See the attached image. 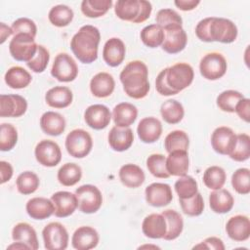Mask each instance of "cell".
I'll return each mask as SVG.
<instances>
[{
	"label": "cell",
	"mask_w": 250,
	"mask_h": 250,
	"mask_svg": "<svg viewBox=\"0 0 250 250\" xmlns=\"http://www.w3.org/2000/svg\"><path fill=\"white\" fill-rule=\"evenodd\" d=\"M198 39L204 42H221L229 44L237 37V27L229 19L208 17L201 20L195 27Z\"/></svg>",
	"instance_id": "1"
},
{
	"label": "cell",
	"mask_w": 250,
	"mask_h": 250,
	"mask_svg": "<svg viewBox=\"0 0 250 250\" xmlns=\"http://www.w3.org/2000/svg\"><path fill=\"white\" fill-rule=\"evenodd\" d=\"M123 90L130 98L140 100L145 98L149 91L148 69L142 61L129 62L119 75Z\"/></svg>",
	"instance_id": "2"
},
{
	"label": "cell",
	"mask_w": 250,
	"mask_h": 250,
	"mask_svg": "<svg viewBox=\"0 0 250 250\" xmlns=\"http://www.w3.org/2000/svg\"><path fill=\"white\" fill-rule=\"evenodd\" d=\"M101 40L99 29L91 24L83 25L73 35L70 48L74 56L83 63H92L98 59V47Z\"/></svg>",
	"instance_id": "3"
},
{
	"label": "cell",
	"mask_w": 250,
	"mask_h": 250,
	"mask_svg": "<svg viewBox=\"0 0 250 250\" xmlns=\"http://www.w3.org/2000/svg\"><path fill=\"white\" fill-rule=\"evenodd\" d=\"M164 69L168 86L177 94L188 87L193 81V68L188 63L178 62Z\"/></svg>",
	"instance_id": "4"
},
{
	"label": "cell",
	"mask_w": 250,
	"mask_h": 250,
	"mask_svg": "<svg viewBox=\"0 0 250 250\" xmlns=\"http://www.w3.org/2000/svg\"><path fill=\"white\" fill-rule=\"evenodd\" d=\"M92 147V137L83 129H74L65 138V148L72 157L83 158L90 153Z\"/></svg>",
	"instance_id": "5"
},
{
	"label": "cell",
	"mask_w": 250,
	"mask_h": 250,
	"mask_svg": "<svg viewBox=\"0 0 250 250\" xmlns=\"http://www.w3.org/2000/svg\"><path fill=\"white\" fill-rule=\"evenodd\" d=\"M37 48L38 45L34 37L22 33L14 35L9 44L11 56L19 62H28L31 61L37 52Z\"/></svg>",
	"instance_id": "6"
},
{
	"label": "cell",
	"mask_w": 250,
	"mask_h": 250,
	"mask_svg": "<svg viewBox=\"0 0 250 250\" xmlns=\"http://www.w3.org/2000/svg\"><path fill=\"white\" fill-rule=\"evenodd\" d=\"M78 199V209L85 214L96 213L102 206L103 195L100 189L93 185L80 186L75 190Z\"/></svg>",
	"instance_id": "7"
},
{
	"label": "cell",
	"mask_w": 250,
	"mask_h": 250,
	"mask_svg": "<svg viewBox=\"0 0 250 250\" xmlns=\"http://www.w3.org/2000/svg\"><path fill=\"white\" fill-rule=\"evenodd\" d=\"M228 64L225 57L217 52L206 54L200 61V74L207 80H217L227 72Z\"/></svg>",
	"instance_id": "8"
},
{
	"label": "cell",
	"mask_w": 250,
	"mask_h": 250,
	"mask_svg": "<svg viewBox=\"0 0 250 250\" xmlns=\"http://www.w3.org/2000/svg\"><path fill=\"white\" fill-rule=\"evenodd\" d=\"M44 246L47 250H64L68 245V232L59 222H52L42 230Z\"/></svg>",
	"instance_id": "9"
},
{
	"label": "cell",
	"mask_w": 250,
	"mask_h": 250,
	"mask_svg": "<svg viewBox=\"0 0 250 250\" xmlns=\"http://www.w3.org/2000/svg\"><path fill=\"white\" fill-rule=\"evenodd\" d=\"M78 74V66L75 61L66 53H60L56 56L51 75L60 82H71Z\"/></svg>",
	"instance_id": "10"
},
{
	"label": "cell",
	"mask_w": 250,
	"mask_h": 250,
	"mask_svg": "<svg viewBox=\"0 0 250 250\" xmlns=\"http://www.w3.org/2000/svg\"><path fill=\"white\" fill-rule=\"evenodd\" d=\"M37 162L45 167H54L61 162L62 150L60 146L51 140L40 141L34 149Z\"/></svg>",
	"instance_id": "11"
},
{
	"label": "cell",
	"mask_w": 250,
	"mask_h": 250,
	"mask_svg": "<svg viewBox=\"0 0 250 250\" xmlns=\"http://www.w3.org/2000/svg\"><path fill=\"white\" fill-rule=\"evenodd\" d=\"M236 144V135L227 126L216 128L211 135V145L213 149L223 155H229Z\"/></svg>",
	"instance_id": "12"
},
{
	"label": "cell",
	"mask_w": 250,
	"mask_h": 250,
	"mask_svg": "<svg viewBox=\"0 0 250 250\" xmlns=\"http://www.w3.org/2000/svg\"><path fill=\"white\" fill-rule=\"evenodd\" d=\"M162 49L168 54L182 52L188 42V36L182 25H172L165 27Z\"/></svg>",
	"instance_id": "13"
},
{
	"label": "cell",
	"mask_w": 250,
	"mask_h": 250,
	"mask_svg": "<svg viewBox=\"0 0 250 250\" xmlns=\"http://www.w3.org/2000/svg\"><path fill=\"white\" fill-rule=\"evenodd\" d=\"M146 200L153 207H163L168 205L173 199L171 187L164 183H152L146 188Z\"/></svg>",
	"instance_id": "14"
},
{
	"label": "cell",
	"mask_w": 250,
	"mask_h": 250,
	"mask_svg": "<svg viewBox=\"0 0 250 250\" xmlns=\"http://www.w3.org/2000/svg\"><path fill=\"white\" fill-rule=\"evenodd\" d=\"M51 200L55 206V216L58 218H65L74 213L78 208V199L75 193L61 190L52 194Z\"/></svg>",
	"instance_id": "15"
},
{
	"label": "cell",
	"mask_w": 250,
	"mask_h": 250,
	"mask_svg": "<svg viewBox=\"0 0 250 250\" xmlns=\"http://www.w3.org/2000/svg\"><path fill=\"white\" fill-rule=\"evenodd\" d=\"M111 113L107 106L100 104L88 106L84 112L86 124L95 130H102L107 127L111 120Z\"/></svg>",
	"instance_id": "16"
},
{
	"label": "cell",
	"mask_w": 250,
	"mask_h": 250,
	"mask_svg": "<svg viewBox=\"0 0 250 250\" xmlns=\"http://www.w3.org/2000/svg\"><path fill=\"white\" fill-rule=\"evenodd\" d=\"M27 109L26 100L20 95H1L0 96V116L1 117H20Z\"/></svg>",
	"instance_id": "17"
},
{
	"label": "cell",
	"mask_w": 250,
	"mask_h": 250,
	"mask_svg": "<svg viewBox=\"0 0 250 250\" xmlns=\"http://www.w3.org/2000/svg\"><path fill=\"white\" fill-rule=\"evenodd\" d=\"M226 231L229 237L234 241H245L250 236V221L247 216L235 215L226 224Z\"/></svg>",
	"instance_id": "18"
},
{
	"label": "cell",
	"mask_w": 250,
	"mask_h": 250,
	"mask_svg": "<svg viewBox=\"0 0 250 250\" xmlns=\"http://www.w3.org/2000/svg\"><path fill=\"white\" fill-rule=\"evenodd\" d=\"M99 240V233L94 228L82 226L73 232L71 244L77 250H90L98 245Z\"/></svg>",
	"instance_id": "19"
},
{
	"label": "cell",
	"mask_w": 250,
	"mask_h": 250,
	"mask_svg": "<svg viewBox=\"0 0 250 250\" xmlns=\"http://www.w3.org/2000/svg\"><path fill=\"white\" fill-rule=\"evenodd\" d=\"M126 48L124 42L117 38L112 37L108 39L103 49V59L109 66H118L125 58Z\"/></svg>",
	"instance_id": "20"
},
{
	"label": "cell",
	"mask_w": 250,
	"mask_h": 250,
	"mask_svg": "<svg viewBox=\"0 0 250 250\" xmlns=\"http://www.w3.org/2000/svg\"><path fill=\"white\" fill-rule=\"evenodd\" d=\"M137 133L143 143L152 144L160 138L162 133V124L155 117H145L139 122Z\"/></svg>",
	"instance_id": "21"
},
{
	"label": "cell",
	"mask_w": 250,
	"mask_h": 250,
	"mask_svg": "<svg viewBox=\"0 0 250 250\" xmlns=\"http://www.w3.org/2000/svg\"><path fill=\"white\" fill-rule=\"evenodd\" d=\"M108 144L115 151L127 150L134 142L133 131L129 127L113 126L108 133Z\"/></svg>",
	"instance_id": "22"
},
{
	"label": "cell",
	"mask_w": 250,
	"mask_h": 250,
	"mask_svg": "<svg viewBox=\"0 0 250 250\" xmlns=\"http://www.w3.org/2000/svg\"><path fill=\"white\" fill-rule=\"evenodd\" d=\"M143 233L149 238L159 239L163 238L167 231V224L162 214H149L147 215L142 224Z\"/></svg>",
	"instance_id": "23"
},
{
	"label": "cell",
	"mask_w": 250,
	"mask_h": 250,
	"mask_svg": "<svg viewBox=\"0 0 250 250\" xmlns=\"http://www.w3.org/2000/svg\"><path fill=\"white\" fill-rule=\"evenodd\" d=\"M141 10V0H118L114 6V13L120 20L133 23H139Z\"/></svg>",
	"instance_id": "24"
},
{
	"label": "cell",
	"mask_w": 250,
	"mask_h": 250,
	"mask_svg": "<svg viewBox=\"0 0 250 250\" xmlns=\"http://www.w3.org/2000/svg\"><path fill=\"white\" fill-rule=\"evenodd\" d=\"M29 217L35 220H44L52 216L55 212V206L51 199L45 197H33L25 205Z\"/></svg>",
	"instance_id": "25"
},
{
	"label": "cell",
	"mask_w": 250,
	"mask_h": 250,
	"mask_svg": "<svg viewBox=\"0 0 250 250\" xmlns=\"http://www.w3.org/2000/svg\"><path fill=\"white\" fill-rule=\"evenodd\" d=\"M115 88L113 76L107 72H99L90 81L91 93L97 98H106L110 96Z\"/></svg>",
	"instance_id": "26"
},
{
	"label": "cell",
	"mask_w": 250,
	"mask_h": 250,
	"mask_svg": "<svg viewBox=\"0 0 250 250\" xmlns=\"http://www.w3.org/2000/svg\"><path fill=\"white\" fill-rule=\"evenodd\" d=\"M73 100V94L68 87L55 86L49 89L45 95L47 104L54 108H64L70 105Z\"/></svg>",
	"instance_id": "27"
},
{
	"label": "cell",
	"mask_w": 250,
	"mask_h": 250,
	"mask_svg": "<svg viewBox=\"0 0 250 250\" xmlns=\"http://www.w3.org/2000/svg\"><path fill=\"white\" fill-rule=\"evenodd\" d=\"M188 150H174L166 158V169L170 176H185L188 170Z\"/></svg>",
	"instance_id": "28"
},
{
	"label": "cell",
	"mask_w": 250,
	"mask_h": 250,
	"mask_svg": "<svg viewBox=\"0 0 250 250\" xmlns=\"http://www.w3.org/2000/svg\"><path fill=\"white\" fill-rule=\"evenodd\" d=\"M42 131L50 136H60L65 129V119L59 112L46 111L40 117Z\"/></svg>",
	"instance_id": "29"
},
{
	"label": "cell",
	"mask_w": 250,
	"mask_h": 250,
	"mask_svg": "<svg viewBox=\"0 0 250 250\" xmlns=\"http://www.w3.org/2000/svg\"><path fill=\"white\" fill-rule=\"evenodd\" d=\"M138 116V108L130 103H120L113 107L112 118L115 126L129 127Z\"/></svg>",
	"instance_id": "30"
},
{
	"label": "cell",
	"mask_w": 250,
	"mask_h": 250,
	"mask_svg": "<svg viewBox=\"0 0 250 250\" xmlns=\"http://www.w3.org/2000/svg\"><path fill=\"white\" fill-rule=\"evenodd\" d=\"M234 204V199L231 193L224 188L216 189L209 195V205L213 212L225 214L229 212Z\"/></svg>",
	"instance_id": "31"
},
{
	"label": "cell",
	"mask_w": 250,
	"mask_h": 250,
	"mask_svg": "<svg viewBox=\"0 0 250 250\" xmlns=\"http://www.w3.org/2000/svg\"><path fill=\"white\" fill-rule=\"evenodd\" d=\"M119 179L125 187L136 188L144 184L146 176L140 166L128 163L120 168Z\"/></svg>",
	"instance_id": "32"
},
{
	"label": "cell",
	"mask_w": 250,
	"mask_h": 250,
	"mask_svg": "<svg viewBox=\"0 0 250 250\" xmlns=\"http://www.w3.org/2000/svg\"><path fill=\"white\" fill-rule=\"evenodd\" d=\"M12 238L16 242H22L26 244L32 250L39 248L36 231L27 223H18L12 229Z\"/></svg>",
	"instance_id": "33"
},
{
	"label": "cell",
	"mask_w": 250,
	"mask_h": 250,
	"mask_svg": "<svg viewBox=\"0 0 250 250\" xmlns=\"http://www.w3.org/2000/svg\"><path fill=\"white\" fill-rule=\"evenodd\" d=\"M6 84L12 89H22L29 85L32 80L30 73L21 66L10 67L4 76Z\"/></svg>",
	"instance_id": "34"
},
{
	"label": "cell",
	"mask_w": 250,
	"mask_h": 250,
	"mask_svg": "<svg viewBox=\"0 0 250 250\" xmlns=\"http://www.w3.org/2000/svg\"><path fill=\"white\" fill-rule=\"evenodd\" d=\"M167 224V231L163 237L165 240H174L180 236L184 229V221L180 213L173 209H167L161 213Z\"/></svg>",
	"instance_id": "35"
},
{
	"label": "cell",
	"mask_w": 250,
	"mask_h": 250,
	"mask_svg": "<svg viewBox=\"0 0 250 250\" xmlns=\"http://www.w3.org/2000/svg\"><path fill=\"white\" fill-rule=\"evenodd\" d=\"M160 113L165 122L169 124H177L183 119L185 109L180 102L170 99L161 104Z\"/></svg>",
	"instance_id": "36"
},
{
	"label": "cell",
	"mask_w": 250,
	"mask_h": 250,
	"mask_svg": "<svg viewBox=\"0 0 250 250\" xmlns=\"http://www.w3.org/2000/svg\"><path fill=\"white\" fill-rule=\"evenodd\" d=\"M58 181L64 187L76 185L82 177V169L76 163H65L58 171Z\"/></svg>",
	"instance_id": "37"
},
{
	"label": "cell",
	"mask_w": 250,
	"mask_h": 250,
	"mask_svg": "<svg viewBox=\"0 0 250 250\" xmlns=\"http://www.w3.org/2000/svg\"><path fill=\"white\" fill-rule=\"evenodd\" d=\"M73 11L66 5L60 4L51 8L48 14L50 22L58 27H64L68 25L73 19Z\"/></svg>",
	"instance_id": "38"
},
{
	"label": "cell",
	"mask_w": 250,
	"mask_h": 250,
	"mask_svg": "<svg viewBox=\"0 0 250 250\" xmlns=\"http://www.w3.org/2000/svg\"><path fill=\"white\" fill-rule=\"evenodd\" d=\"M140 36L146 46L149 48H157L163 43L164 30L160 25L153 23L145 26L142 29Z\"/></svg>",
	"instance_id": "39"
},
{
	"label": "cell",
	"mask_w": 250,
	"mask_h": 250,
	"mask_svg": "<svg viewBox=\"0 0 250 250\" xmlns=\"http://www.w3.org/2000/svg\"><path fill=\"white\" fill-rule=\"evenodd\" d=\"M111 0H83L81 12L88 18H100L111 8Z\"/></svg>",
	"instance_id": "40"
},
{
	"label": "cell",
	"mask_w": 250,
	"mask_h": 250,
	"mask_svg": "<svg viewBox=\"0 0 250 250\" xmlns=\"http://www.w3.org/2000/svg\"><path fill=\"white\" fill-rule=\"evenodd\" d=\"M188 136L185 131L182 130H175L170 132L164 140V146L168 153L174 150H188Z\"/></svg>",
	"instance_id": "41"
},
{
	"label": "cell",
	"mask_w": 250,
	"mask_h": 250,
	"mask_svg": "<svg viewBox=\"0 0 250 250\" xmlns=\"http://www.w3.org/2000/svg\"><path fill=\"white\" fill-rule=\"evenodd\" d=\"M227 175L225 170L220 166H210L208 167L203 174V183L204 185L213 190L220 189L226 183Z\"/></svg>",
	"instance_id": "42"
},
{
	"label": "cell",
	"mask_w": 250,
	"mask_h": 250,
	"mask_svg": "<svg viewBox=\"0 0 250 250\" xmlns=\"http://www.w3.org/2000/svg\"><path fill=\"white\" fill-rule=\"evenodd\" d=\"M16 184L19 192L26 195L31 194L37 190V188H39L40 181L35 173L31 171H25L18 176Z\"/></svg>",
	"instance_id": "43"
},
{
	"label": "cell",
	"mask_w": 250,
	"mask_h": 250,
	"mask_svg": "<svg viewBox=\"0 0 250 250\" xmlns=\"http://www.w3.org/2000/svg\"><path fill=\"white\" fill-rule=\"evenodd\" d=\"M146 167L149 173L160 179H167L170 177L166 169V157L160 153L150 154L146 158Z\"/></svg>",
	"instance_id": "44"
},
{
	"label": "cell",
	"mask_w": 250,
	"mask_h": 250,
	"mask_svg": "<svg viewBox=\"0 0 250 250\" xmlns=\"http://www.w3.org/2000/svg\"><path fill=\"white\" fill-rule=\"evenodd\" d=\"M175 190L179 195V199H186L193 196L198 192V187L196 181L188 175L180 177L174 185Z\"/></svg>",
	"instance_id": "45"
},
{
	"label": "cell",
	"mask_w": 250,
	"mask_h": 250,
	"mask_svg": "<svg viewBox=\"0 0 250 250\" xmlns=\"http://www.w3.org/2000/svg\"><path fill=\"white\" fill-rule=\"evenodd\" d=\"M244 96L235 90H226L219 94L216 103L218 107L226 112H234V107L238 101L243 99Z\"/></svg>",
	"instance_id": "46"
},
{
	"label": "cell",
	"mask_w": 250,
	"mask_h": 250,
	"mask_svg": "<svg viewBox=\"0 0 250 250\" xmlns=\"http://www.w3.org/2000/svg\"><path fill=\"white\" fill-rule=\"evenodd\" d=\"M232 160L237 162L245 161L250 156V137L247 134L236 135V144L233 150L229 155Z\"/></svg>",
	"instance_id": "47"
},
{
	"label": "cell",
	"mask_w": 250,
	"mask_h": 250,
	"mask_svg": "<svg viewBox=\"0 0 250 250\" xmlns=\"http://www.w3.org/2000/svg\"><path fill=\"white\" fill-rule=\"evenodd\" d=\"M182 211L190 217H196L202 214L204 210V201L200 192L186 199H179Z\"/></svg>",
	"instance_id": "48"
},
{
	"label": "cell",
	"mask_w": 250,
	"mask_h": 250,
	"mask_svg": "<svg viewBox=\"0 0 250 250\" xmlns=\"http://www.w3.org/2000/svg\"><path fill=\"white\" fill-rule=\"evenodd\" d=\"M18 142V131L14 125L10 123H2L0 127V149L9 151L16 146Z\"/></svg>",
	"instance_id": "49"
},
{
	"label": "cell",
	"mask_w": 250,
	"mask_h": 250,
	"mask_svg": "<svg viewBox=\"0 0 250 250\" xmlns=\"http://www.w3.org/2000/svg\"><path fill=\"white\" fill-rule=\"evenodd\" d=\"M231 186L239 194H248L250 192V170L248 168H239L231 176Z\"/></svg>",
	"instance_id": "50"
},
{
	"label": "cell",
	"mask_w": 250,
	"mask_h": 250,
	"mask_svg": "<svg viewBox=\"0 0 250 250\" xmlns=\"http://www.w3.org/2000/svg\"><path fill=\"white\" fill-rule=\"evenodd\" d=\"M49 60H50L49 51L44 46L38 45L35 56L31 61L26 62V64L33 72L41 73L46 69Z\"/></svg>",
	"instance_id": "51"
},
{
	"label": "cell",
	"mask_w": 250,
	"mask_h": 250,
	"mask_svg": "<svg viewBox=\"0 0 250 250\" xmlns=\"http://www.w3.org/2000/svg\"><path fill=\"white\" fill-rule=\"evenodd\" d=\"M156 24L160 25L163 29L172 25H182L183 20L181 16L172 9H161L156 14Z\"/></svg>",
	"instance_id": "52"
},
{
	"label": "cell",
	"mask_w": 250,
	"mask_h": 250,
	"mask_svg": "<svg viewBox=\"0 0 250 250\" xmlns=\"http://www.w3.org/2000/svg\"><path fill=\"white\" fill-rule=\"evenodd\" d=\"M12 30H13V34H27L30 35L32 37L35 38L36 33H37V26L35 24V22L28 19V18H20L18 20H16L11 26Z\"/></svg>",
	"instance_id": "53"
},
{
	"label": "cell",
	"mask_w": 250,
	"mask_h": 250,
	"mask_svg": "<svg viewBox=\"0 0 250 250\" xmlns=\"http://www.w3.org/2000/svg\"><path fill=\"white\" fill-rule=\"evenodd\" d=\"M155 89L156 91L162 95V96H172V95H176L177 93L175 91H173L167 84L166 82V78H165V69H162L155 80Z\"/></svg>",
	"instance_id": "54"
},
{
	"label": "cell",
	"mask_w": 250,
	"mask_h": 250,
	"mask_svg": "<svg viewBox=\"0 0 250 250\" xmlns=\"http://www.w3.org/2000/svg\"><path fill=\"white\" fill-rule=\"evenodd\" d=\"M193 249H214V250H224L225 245L221 238L216 236L207 237L199 244L192 247Z\"/></svg>",
	"instance_id": "55"
},
{
	"label": "cell",
	"mask_w": 250,
	"mask_h": 250,
	"mask_svg": "<svg viewBox=\"0 0 250 250\" xmlns=\"http://www.w3.org/2000/svg\"><path fill=\"white\" fill-rule=\"evenodd\" d=\"M234 111L242 120L248 123L250 120V100L244 97L238 101L234 107Z\"/></svg>",
	"instance_id": "56"
},
{
	"label": "cell",
	"mask_w": 250,
	"mask_h": 250,
	"mask_svg": "<svg viewBox=\"0 0 250 250\" xmlns=\"http://www.w3.org/2000/svg\"><path fill=\"white\" fill-rule=\"evenodd\" d=\"M0 174H1V184H4L11 180L13 176V167L7 161H0Z\"/></svg>",
	"instance_id": "57"
},
{
	"label": "cell",
	"mask_w": 250,
	"mask_h": 250,
	"mask_svg": "<svg viewBox=\"0 0 250 250\" xmlns=\"http://www.w3.org/2000/svg\"><path fill=\"white\" fill-rule=\"evenodd\" d=\"M174 4L182 11H191L199 4V0H175Z\"/></svg>",
	"instance_id": "58"
},
{
	"label": "cell",
	"mask_w": 250,
	"mask_h": 250,
	"mask_svg": "<svg viewBox=\"0 0 250 250\" xmlns=\"http://www.w3.org/2000/svg\"><path fill=\"white\" fill-rule=\"evenodd\" d=\"M13 34V30L11 27H9L8 25H6L4 22L0 23V36H1V40L0 43L3 44L5 42V40Z\"/></svg>",
	"instance_id": "59"
},
{
	"label": "cell",
	"mask_w": 250,
	"mask_h": 250,
	"mask_svg": "<svg viewBox=\"0 0 250 250\" xmlns=\"http://www.w3.org/2000/svg\"><path fill=\"white\" fill-rule=\"evenodd\" d=\"M7 249H15V250H22V249H30L26 244L22 243V242H14L13 244L9 245L7 247Z\"/></svg>",
	"instance_id": "60"
}]
</instances>
